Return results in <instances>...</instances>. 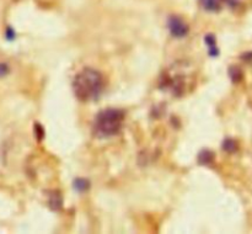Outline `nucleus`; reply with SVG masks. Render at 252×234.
Segmentation results:
<instances>
[{"instance_id": "nucleus-1", "label": "nucleus", "mask_w": 252, "mask_h": 234, "mask_svg": "<svg viewBox=\"0 0 252 234\" xmlns=\"http://www.w3.org/2000/svg\"><path fill=\"white\" fill-rule=\"evenodd\" d=\"M105 78L94 68H84L75 75L73 81L74 95L81 102L95 101L102 95Z\"/></svg>"}, {"instance_id": "nucleus-2", "label": "nucleus", "mask_w": 252, "mask_h": 234, "mask_svg": "<svg viewBox=\"0 0 252 234\" xmlns=\"http://www.w3.org/2000/svg\"><path fill=\"white\" fill-rule=\"evenodd\" d=\"M126 113L120 108H105L95 116L93 133L97 138H110L118 134L123 127Z\"/></svg>"}, {"instance_id": "nucleus-3", "label": "nucleus", "mask_w": 252, "mask_h": 234, "mask_svg": "<svg viewBox=\"0 0 252 234\" xmlns=\"http://www.w3.org/2000/svg\"><path fill=\"white\" fill-rule=\"evenodd\" d=\"M189 76L185 73H179L177 69L169 70L164 74V79L161 80V88L165 90L171 91L172 95L182 96L186 90H189V84L191 83Z\"/></svg>"}, {"instance_id": "nucleus-4", "label": "nucleus", "mask_w": 252, "mask_h": 234, "mask_svg": "<svg viewBox=\"0 0 252 234\" xmlns=\"http://www.w3.org/2000/svg\"><path fill=\"white\" fill-rule=\"evenodd\" d=\"M167 29H169L170 33L172 34L176 38H184L189 34V27L184 20L180 16H176V15H172V16L169 17L167 20Z\"/></svg>"}, {"instance_id": "nucleus-5", "label": "nucleus", "mask_w": 252, "mask_h": 234, "mask_svg": "<svg viewBox=\"0 0 252 234\" xmlns=\"http://www.w3.org/2000/svg\"><path fill=\"white\" fill-rule=\"evenodd\" d=\"M204 43L208 47V53L211 57L219 56V48L217 47V38L213 33H208L204 37Z\"/></svg>"}, {"instance_id": "nucleus-6", "label": "nucleus", "mask_w": 252, "mask_h": 234, "mask_svg": "<svg viewBox=\"0 0 252 234\" xmlns=\"http://www.w3.org/2000/svg\"><path fill=\"white\" fill-rule=\"evenodd\" d=\"M199 2H201V6L203 7L206 11L217 12L221 9V6H223L224 0H199Z\"/></svg>"}, {"instance_id": "nucleus-7", "label": "nucleus", "mask_w": 252, "mask_h": 234, "mask_svg": "<svg viewBox=\"0 0 252 234\" xmlns=\"http://www.w3.org/2000/svg\"><path fill=\"white\" fill-rule=\"evenodd\" d=\"M214 158H216V155H214V153L212 152V150L203 149L201 153H199L198 162H199V164H202V165H209L213 163Z\"/></svg>"}, {"instance_id": "nucleus-8", "label": "nucleus", "mask_w": 252, "mask_h": 234, "mask_svg": "<svg viewBox=\"0 0 252 234\" xmlns=\"http://www.w3.org/2000/svg\"><path fill=\"white\" fill-rule=\"evenodd\" d=\"M62 196L59 192H52L49 194V200H48V204L53 211H57L62 207Z\"/></svg>"}, {"instance_id": "nucleus-9", "label": "nucleus", "mask_w": 252, "mask_h": 234, "mask_svg": "<svg viewBox=\"0 0 252 234\" xmlns=\"http://www.w3.org/2000/svg\"><path fill=\"white\" fill-rule=\"evenodd\" d=\"M73 186L75 189V191L78 192H85L90 189V181L88 179H83V177H78V179L74 180Z\"/></svg>"}, {"instance_id": "nucleus-10", "label": "nucleus", "mask_w": 252, "mask_h": 234, "mask_svg": "<svg viewBox=\"0 0 252 234\" xmlns=\"http://www.w3.org/2000/svg\"><path fill=\"white\" fill-rule=\"evenodd\" d=\"M229 76H230L233 83H240L244 78L243 70H241V68H239L238 66L230 67V68H229Z\"/></svg>"}, {"instance_id": "nucleus-11", "label": "nucleus", "mask_w": 252, "mask_h": 234, "mask_svg": "<svg viewBox=\"0 0 252 234\" xmlns=\"http://www.w3.org/2000/svg\"><path fill=\"white\" fill-rule=\"evenodd\" d=\"M221 147H223V149L225 150L226 153H235L236 150H238L239 145H238V143H236L235 139H231V138H226V139H224Z\"/></svg>"}, {"instance_id": "nucleus-12", "label": "nucleus", "mask_w": 252, "mask_h": 234, "mask_svg": "<svg viewBox=\"0 0 252 234\" xmlns=\"http://www.w3.org/2000/svg\"><path fill=\"white\" fill-rule=\"evenodd\" d=\"M34 133H36V138L38 140H41L42 138L44 137V131H43V127H42L41 125H38V123H37V125H34Z\"/></svg>"}, {"instance_id": "nucleus-13", "label": "nucleus", "mask_w": 252, "mask_h": 234, "mask_svg": "<svg viewBox=\"0 0 252 234\" xmlns=\"http://www.w3.org/2000/svg\"><path fill=\"white\" fill-rule=\"evenodd\" d=\"M9 73V66L5 63H0V76H5Z\"/></svg>"}, {"instance_id": "nucleus-14", "label": "nucleus", "mask_w": 252, "mask_h": 234, "mask_svg": "<svg viewBox=\"0 0 252 234\" xmlns=\"http://www.w3.org/2000/svg\"><path fill=\"white\" fill-rule=\"evenodd\" d=\"M5 36H6V38L9 39V41H12V39H15V37H16V33H15V32H14V30L7 29L6 30V33H5Z\"/></svg>"}, {"instance_id": "nucleus-15", "label": "nucleus", "mask_w": 252, "mask_h": 234, "mask_svg": "<svg viewBox=\"0 0 252 234\" xmlns=\"http://www.w3.org/2000/svg\"><path fill=\"white\" fill-rule=\"evenodd\" d=\"M241 58L246 62H252V52H246V53H244L241 56Z\"/></svg>"}]
</instances>
